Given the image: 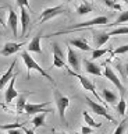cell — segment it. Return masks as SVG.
Here are the masks:
<instances>
[{
	"instance_id": "52a82bcc",
	"label": "cell",
	"mask_w": 128,
	"mask_h": 134,
	"mask_svg": "<svg viewBox=\"0 0 128 134\" xmlns=\"http://www.w3.org/2000/svg\"><path fill=\"white\" fill-rule=\"evenodd\" d=\"M103 74H105V77H106L107 80H110V81L118 88L120 95H124V92H125V88H124V85L121 84V81H120V78L117 77V74H115L114 71H113V69H111V67H109V66H106V67H105V73H103Z\"/></svg>"
},
{
	"instance_id": "2e32d148",
	"label": "cell",
	"mask_w": 128,
	"mask_h": 134,
	"mask_svg": "<svg viewBox=\"0 0 128 134\" xmlns=\"http://www.w3.org/2000/svg\"><path fill=\"white\" fill-rule=\"evenodd\" d=\"M84 69L86 73L92 74V75H97V77H100V75H103L100 67H99L96 63L90 62V60H86V59H84Z\"/></svg>"
},
{
	"instance_id": "4316f807",
	"label": "cell",
	"mask_w": 128,
	"mask_h": 134,
	"mask_svg": "<svg viewBox=\"0 0 128 134\" xmlns=\"http://www.w3.org/2000/svg\"><path fill=\"white\" fill-rule=\"evenodd\" d=\"M107 52H109V49H99V48H96L95 50H92V59L93 60L95 59H99V57L105 56Z\"/></svg>"
},
{
	"instance_id": "3957f363",
	"label": "cell",
	"mask_w": 128,
	"mask_h": 134,
	"mask_svg": "<svg viewBox=\"0 0 128 134\" xmlns=\"http://www.w3.org/2000/svg\"><path fill=\"white\" fill-rule=\"evenodd\" d=\"M54 102H56V106H57V110H59V116H60V120L65 123V109L70 106V99L67 96L61 95L59 91H54Z\"/></svg>"
},
{
	"instance_id": "d6a6232c",
	"label": "cell",
	"mask_w": 128,
	"mask_h": 134,
	"mask_svg": "<svg viewBox=\"0 0 128 134\" xmlns=\"http://www.w3.org/2000/svg\"><path fill=\"white\" fill-rule=\"evenodd\" d=\"M17 2V6L18 7H27L29 8V0H15Z\"/></svg>"
},
{
	"instance_id": "277c9868",
	"label": "cell",
	"mask_w": 128,
	"mask_h": 134,
	"mask_svg": "<svg viewBox=\"0 0 128 134\" xmlns=\"http://www.w3.org/2000/svg\"><path fill=\"white\" fill-rule=\"evenodd\" d=\"M68 73L71 74V75H74V77H77L78 80H80V82H81V85L85 88V91H90L92 94L96 96V99L99 100V102H103V99L100 98V95L97 94V91H96V87H95V84L90 81L89 78H86V77H84V75H81V74H78L77 71H72V70H70L68 69Z\"/></svg>"
},
{
	"instance_id": "30bf717a",
	"label": "cell",
	"mask_w": 128,
	"mask_h": 134,
	"mask_svg": "<svg viewBox=\"0 0 128 134\" xmlns=\"http://www.w3.org/2000/svg\"><path fill=\"white\" fill-rule=\"evenodd\" d=\"M24 45H25L24 42H20V43H17V42H7V43L3 46V49H2V52H0V53H2L3 56L9 57V56H11V54L17 53Z\"/></svg>"
},
{
	"instance_id": "603a6c76",
	"label": "cell",
	"mask_w": 128,
	"mask_h": 134,
	"mask_svg": "<svg viewBox=\"0 0 128 134\" xmlns=\"http://www.w3.org/2000/svg\"><path fill=\"white\" fill-rule=\"evenodd\" d=\"M93 10V7H92V4H89V3H82L81 6H78L77 7V13L80 15H85V14H89V13H92Z\"/></svg>"
},
{
	"instance_id": "e575fe53",
	"label": "cell",
	"mask_w": 128,
	"mask_h": 134,
	"mask_svg": "<svg viewBox=\"0 0 128 134\" xmlns=\"http://www.w3.org/2000/svg\"><path fill=\"white\" fill-rule=\"evenodd\" d=\"M92 133V127H88V126H84V127L81 129V134H90Z\"/></svg>"
},
{
	"instance_id": "5b68a950",
	"label": "cell",
	"mask_w": 128,
	"mask_h": 134,
	"mask_svg": "<svg viewBox=\"0 0 128 134\" xmlns=\"http://www.w3.org/2000/svg\"><path fill=\"white\" fill-rule=\"evenodd\" d=\"M85 100H86V103H88V106L92 109V112H93V113H96V115H99V116L106 117V119L109 120V121H114V123H115V120L109 115L107 109L103 106V105H100V103H97V102H95V100H92V99L89 98V96H85Z\"/></svg>"
},
{
	"instance_id": "4fadbf2b",
	"label": "cell",
	"mask_w": 128,
	"mask_h": 134,
	"mask_svg": "<svg viewBox=\"0 0 128 134\" xmlns=\"http://www.w3.org/2000/svg\"><path fill=\"white\" fill-rule=\"evenodd\" d=\"M20 10H21V17H20V20H21V35L20 36L24 38L27 34L28 27H29L31 17H29V11L27 10V7H20Z\"/></svg>"
},
{
	"instance_id": "ba28073f",
	"label": "cell",
	"mask_w": 128,
	"mask_h": 134,
	"mask_svg": "<svg viewBox=\"0 0 128 134\" xmlns=\"http://www.w3.org/2000/svg\"><path fill=\"white\" fill-rule=\"evenodd\" d=\"M53 67H57V69H64L65 62H64V54L61 52L60 46L57 43H53Z\"/></svg>"
},
{
	"instance_id": "6da1fadb",
	"label": "cell",
	"mask_w": 128,
	"mask_h": 134,
	"mask_svg": "<svg viewBox=\"0 0 128 134\" xmlns=\"http://www.w3.org/2000/svg\"><path fill=\"white\" fill-rule=\"evenodd\" d=\"M21 57H22V60H24V63H25V66H27V69H28V74H27V77H28V78H29V75H31V71H32V70H35V71H38V73H40V75H43V77L46 78L47 81H50L53 85L56 84L52 75H49L46 71L43 70V67H42V66H39L38 63L34 60V57H31V56H29V52H28V50H24V52L21 53Z\"/></svg>"
},
{
	"instance_id": "9c48e42d",
	"label": "cell",
	"mask_w": 128,
	"mask_h": 134,
	"mask_svg": "<svg viewBox=\"0 0 128 134\" xmlns=\"http://www.w3.org/2000/svg\"><path fill=\"white\" fill-rule=\"evenodd\" d=\"M49 102H42L40 105H36V103H29L27 102L25 105V113H28V115H38V113H50V110L49 109H43L45 106H47Z\"/></svg>"
},
{
	"instance_id": "d6986e66",
	"label": "cell",
	"mask_w": 128,
	"mask_h": 134,
	"mask_svg": "<svg viewBox=\"0 0 128 134\" xmlns=\"http://www.w3.org/2000/svg\"><path fill=\"white\" fill-rule=\"evenodd\" d=\"M102 96H103V99H105L107 103L113 105V106H115V105H117L118 95L115 94L114 91H111V90H107V88H105V90L102 91Z\"/></svg>"
},
{
	"instance_id": "f546056e",
	"label": "cell",
	"mask_w": 128,
	"mask_h": 134,
	"mask_svg": "<svg viewBox=\"0 0 128 134\" xmlns=\"http://www.w3.org/2000/svg\"><path fill=\"white\" fill-rule=\"evenodd\" d=\"M128 52V45H123V46H118L117 49L113 50V54H124Z\"/></svg>"
},
{
	"instance_id": "f35d334b",
	"label": "cell",
	"mask_w": 128,
	"mask_h": 134,
	"mask_svg": "<svg viewBox=\"0 0 128 134\" xmlns=\"http://www.w3.org/2000/svg\"><path fill=\"white\" fill-rule=\"evenodd\" d=\"M125 3H127V4H128V0H125Z\"/></svg>"
},
{
	"instance_id": "44dd1931",
	"label": "cell",
	"mask_w": 128,
	"mask_h": 134,
	"mask_svg": "<svg viewBox=\"0 0 128 134\" xmlns=\"http://www.w3.org/2000/svg\"><path fill=\"white\" fill-rule=\"evenodd\" d=\"M25 105H27V94H22L18 96V102L15 105V113L20 115V113L25 112Z\"/></svg>"
},
{
	"instance_id": "836d02e7",
	"label": "cell",
	"mask_w": 128,
	"mask_h": 134,
	"mask_svg": "<svg viewBox=\"0 0 128 134\" xmlns=\"http://www.w3.org/2000/svg\"><path fill=\"white\" fill-rule=\"evenodd\" d=\"M7 134H25L22 129H10L7 130Z\"/></svg>"
},
{
	"instance_id": "d590c367",
	"label": "cell",
	"mask_w": 128,
	"mask_h": 134,
	"mask_svg": "<svg viewBox=\"0 0 128 134\" xmlns=\"http://www.w3.org/2000/svg\"><path fill=\"white\" fill-rule=\"evenodd\" d=\"M22 130H24V133L25 134H35V131L32 129H28V127H25V126H22Z\"/></svg>"
},
{
	"instance_id": "cb8c5ba5",
	"label": "cell",
	"mask_w": 128,
	"mask_h": 134,
	"mask_svg": "<svg viewBox=\"0 0 128 134\" xmlns=\"http://www.w3.org/2000/svg\"><path fill=\"white\" fill-rule=\"evenodd\" d=\"M45 117H46V113H38L34 119H32V124H34V129H38L40 126H45Z\"/></svg>"
},
{
	"instance_id": "7402d4cb",
	"label": "cell",
	"mask_w": 128,
	"mask_h": 134,
	"mask_svg": "<svg viewBox=\"0 0 128 134\" xmlns=\"http://www.w3.org/2000/svg\"><path fill=\"white\" fill-rule=\"evenodd\" d=\"M115 110H117V113H118L120 116H124V115H125L127 102H125V98H124V95H121V98H120V100L117 102V105H115Z\"/></svg>"
},
{
	"instance_id": "83f0119b",
	"label": "cell",
	"mask_w": 128,
	"mask_h": 134,
	"mask_svg": "<svg viewBox=\"0 0 128 134\" xmlns=\"http://www.w3.org/2000/svg\"><path fill=\"white\" fill-rule=\"evenodd\" d=\"M110 36L113 35H125V34H128V27H120V28H115L113 29V31H110Z\"/></svg>"
},
{
	"instance_id": "ffe728a7",
	"label": "cell",
	"mask_w": 128,
	"mask_h": 134,
	"mask_svg": "<svg viewBox=\"0 0 128 134\" xmlns=\"http://www.w3.org/2000/svg\"><path fill=\"white\" fill-rule=\"evenodd\" d=\"M70 45L75 46V48L81 49V50H85V52H90L92 50V48L86 43L85 39H82V38H75V39H71L70 41Z\"/></svg>"
},
{
	"instance_id": "484cf974",
	"label": "cell",
	"mask_w": 128,
	"mask_h": 134,
	"mask_svg": "<svg viewBox=\"0 0 128 134\" xmlns=\"http://www.w3.org/2000/svg\"><path fill=\"white\" fill-rule=\"evenodd\" d=\"M124 23H128V11H121L120 15L114 20V23L109 24V25H118V24H124Z\"/></svg>"
},
{
	"instance_id": "d4e9b609",
	"label": "cell",
	"mask_w": 128,
	"mask_h": 134,
	"mask_svg": "<svg viewBox=\"0 0 128 134\" xmlns=\"http://www.w3.org/2000/svg\"><path fill=\"white\" fill-rule=\"evenodd\" d=\"M82 115H84V120H85V123L88 124V126H90V127H100V126H102V123H97V121H95L86 110L82 112Z\"/></svg>"
},
{
	"instance_id": "8fae6325",
	"label": "cell",
	"mask_w": 128,
	"mask_h": 134,
	"mask_svg": "<svg viewBox=\"0 0 128 134\" xmlns=\"http://www.w3.org/2000/svg\"><path fill=\"white\" fill-rule=\"evenodd\" d=\"M18 77V74H14L13 77H11L10 80V84H9V87H7V90L4 92V100H6V103H11V100L15 99L18 96V92L15 91V88H14V82H15V78Z\"/></svg>"
},
{
	"instance_id": "9a60e30c",
	"label": "cell",
	"mask_w": 128,
	"mask_h": 134,
	"mask_svg": "<svg viewBox=\"0 0 128 134\" xmlns=\"http://www.w3.org/2000/svg\"><path fill=\"white\" fill-rule=\"evenodd\" d=\"M40 39H42V34L38 32L32 38L28 43V52H35V53H42V46H40Z\"/></svg>"
},
{
	"instance_id": "e0dca14e",
	"label": "cell",
	"mask_w": 128,
	"mask_h": 134,
	"mask_svg": "<svg viewBox=\"0 0 128 134\" xmlns=\"http://www.w3.org/2000/svg\"><path fill=\"white\" fill-rule=\"evenodd\" d=\"M14 66H15V60H14V62L10 64V67L7 69L6 73L3 74L2 77H0V91H2V90H4V88L7 87V82H10L11 77L14 75V73H13V71H14Z\"/></svg>"
},
{
	"instance_id": "8992f818",
	"label": "cell",
	"mask_w": 128,
	"mask_h": 134,
	"mask_svg": "<svg viewBox=\"0 0 128 134\" xmlns=\"http://www.w3.org/2000/svg\"><path fill=\"white\" fill-rule=\"evenodd\" d=\"M64 11V7L63 6H56V7H49V8H45L42 11V14H40V18H39V23L43 24L46 23V21L54 18V17L60 15L61 13Z\"/></svg>"
},
{
	"instance_id": "f1b7e54d",
	"label": "cell",
	"mask_w": 128,
	"mask_h": 134,
	"mask_svg": "<svg viewBox=\"0 0 128 134\" xmlns=\"http://www.w3.org/2000/svg\"><path fill=\"white\" fill-rule=\"evenodd\" d=\"M127 130V120L124 119L123 121H120V124L117 126V129L114 130L113 134H124V131Z\"/></svg>"
},
{
	"instance_id": "5bb4252c",
	"label": "cell",
	"mask_w": 128,
	"mask_h": 134,
	"mask_svg": "<svg viewBox=\"0 0 128 134\" xmlns=\"http://www.w3.org/2000/svg\"><path fill=\"white\" fill-rule=\"evenodd\" d=\"M67 62H68V66L72 67L74 71H80V56L74 52V49L71 46H68V52H67Z\"/></svg>"
},
{
	"instance_id": "7a4b0ae2",
	"label": "cell",
	"mask_w": 128,
	"mask_h": 134,
	"mask_svg": "<svg viewBox=\"0 0 128 134\" xmlns=\"http://www.w3.org/2000/svg\"><path fill=\"white\" fill-rule=\"evenodd\" d=\"M93 25H109V20H107V17L100 15V17H96V18H93V20L84 21V23H80V24H77V25H72V27H70L68 29H64V31H60V32L52 34V36H54V35H63V34L72 32V31H77V29H82V28H89V27H93Z\"/></svg>"
},
{
	"instance_id": "74e56055",
	"label": "cell",
	"mask_w": 128,
	"mask_h": 134,
	"mask_svg": "<svg viewBox=\"0 0 128 134\" xmlns=\"http://www.w3.org/2000/svg\"><path fill=\"white\" fill-rule=\"evenodd\" d=\"M56 134H67V133H56Z\"/></svg>"
},
{
	"instance_id": "ac0fdd59",
	"label": "cell",
	"mask_w": 128,
	"mask_h": 134,
	"mask_svg": "<svg viewBox=\"0 0 128 134\" xmlns=\"http://www.w3.org/2000/svg\"><path fill=\"white\" fill-rule=\"evenodd\" d=\"M110 39V34L109 32H95L93 34V45L95 48H100Z\"/></svg>"
},
{
	"instance_id": "8d00e7d4",
	"label": "cell",
	"mask_w": 128,
	"mask_h": 134,
	"mask_svg": "<svg viewBox=\"0 0 128 134\" xmlns=\"http://www.w3.org/2000/svg\"><path fill=\"white\" fill-rule=\"evenodd\" d=\"M63 2H65V3H71V2H74V0H63Z\"/></svg>"
},
{
	"instance_id": "4dcf8cb0",
	"label": "cell",
	"mask_w": 128,
	"mask_h": 134,
	"mask_svg": "<svg viewBox=\"0 0 128 134\" xmlns=\"http://www.w3.org/2000/svg\"><path fill=\"white\" fill-rule=\"evenodd\" d=\"M105 4L107 7L110 8H115V10H121V7H120V4H117L114 2V0H105Z\"/></svg>"
},
{
	"instance_id": "7c38bea8",
	"label": "cell",
	"mask_w": 128,
	"mask_h": 134,
	"mask_svg": "<svg viewBox=\"0 0 128 134\" xmlns=\"http://www.w3.org/2000/svg\"><path fill=\"white\" fill-rule=\"evenodd\" d=\"M7 25L11 28L14 36H18V15L11 7H9V18H7Z\"/></svg>"
},
{
	"instance_id": "1f68e13d",
	"label": "cell",
	"mask_w": 128,
	"mask_h": 134,
	"mask_svg": "<svg viewBox=\"0 0 128 134\" xmlns=\"http://www.w3.org/2000/svg\"><path fill=\"white\" fill-rule=\"evenodd\" d=\"M9 7H0V25L2 27H6V21H4V14H6V10Z\"/></svg>"
}]
</instances>
